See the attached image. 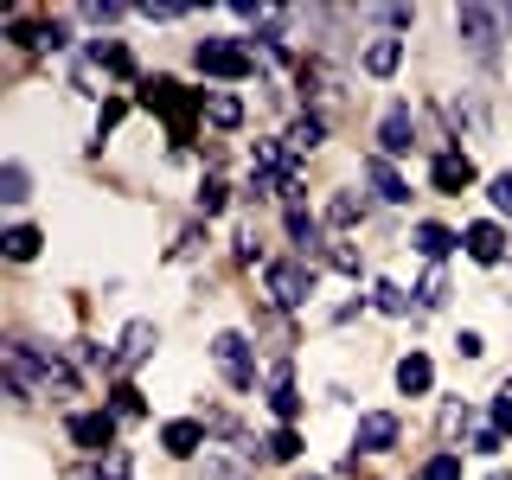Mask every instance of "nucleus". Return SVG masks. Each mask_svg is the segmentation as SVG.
<instances>
[{"instance_id":"obj_1","label":"nucleus","mask_w":512,"mask_h":480,"mask_svg":"<svg viewBox=\"0 0 512 480\" xmlns=\"http://www.w3.org/2000/svg\"><path fill=\"white\" fill-rule=\"evenodd\" d=\"M52 365H58V352L39 346V340H20V333L0 346V372H7V397H13V404H32V397H45V384H52Z\"/></svg>"},{"instance_id":"obj_2","label":"nucleus","mask_w":512,"mask_h":480,"mask_svg":"<svg viewBox=\"0 0 512 480\" xmlns=\"http://www.w3.org/2000/svg\"><path fill=\"white\" fill-rule=\"evenodd\" d=\"M141 109H154L173 135V154H186L192 116H205V90H186V84H173V77H148V84H141Z\"/></svg>"},{"instance_id":"obj_3","label":"nucleus","mask_w":512,"mask_h":480,"mask_svg":"<svg viewBox=\"0 0 512 480\" xmlns=\"http://www.w3.org/2000/svg\"><path fill=\"white\" fill-rule=\"evenodd\" d=\"M512 32V7H455V39L480 71H500V39Z\"/></svg>"},{"instance_id":"obj_4","label":"nucleus","mask_w":512,"mask_h":480,"mask_svg":"<svg viewBox=\"0 0 512 480\" xmlns=\"http://www.w3.org/2000/svg\"><path fill=\"white\" fill-rule=\"evenodd\" d=\"M192 64H199L205 77H218V84H244V77H256L250 39H199L192 45Z\"/></svg>"},{"instance_id":"obj_5","label":"nucleus","mask_w":512,"mask_h":480,"mask_svg":"<svg viewBox=\"0 0 512 480\" xmlns=\"http://www.w3.org/2000/svg\"><path fill=\"white\" fill-rule=\"evenodd\" d=\"M263 288H269V301L276 308H308L314 301V288H320V276H314V263H301V256H282V263H263Z\"/></svg>"},{"instance_id":"obj_6","label":"nucleus","mask_w":512,"mask_h":480,"mask_svg":"<svg viewBox=\"0 0 512 480\" xmlns=\"http://www.w3.org/2000/svg\"><path fill=\"white\" fill-rule=\"evenodd\" d=\"M212 365H218V378L231 384V391H256V346L244 340V333H218Z\"/></svg>"},{"instance_id":"obj_7","label":"nucleus","mask_w":512,"mask_h":480,"mask_svg":"<svg viewBox=\"0 0 512 480\" xmlns=\"http://www.w3.org/2000/svg\"><path fill=\"white\" fill-rule=\"evenodd\" d=\"M116 423H122L116 410H71V416H64V436L84 448V455L103 461L109 448H116Z\"/></svg>"},{"instance_id":"obj_8","label":"nucleus","mask_w":512,"mask_h":480,"mask_svg":"<svg viewBox=\"0 0 512 480\" xmlns=\"http://www.w3.org/2000/svg\"><path fill=\"white\" fill-rule=\"evenodd\" d=\"M7 39L20 52H71V26L64 20H26V13H7Z\"/></svg>"},{"instance_id":"obj_9","label":"nucleus","mask_w":512,"mask_h":480,"mask_svg":"<svg viewBox=\"0 0 512 480\" xmlns=\"http://www.w3.org/2000/svg\"><path fill=\"white\" fill-rule=\"evenodd\" d=\"M397 436H404V423H397L391 410H365L359 423H352V455H391Z\"/></svg>"},{"instance_id":"obj_10","label":"nucleus","mask_w":512,"mask_h":480,"mask_svg":"<svg viewBox=\"0 0 512 480\" xmlns=\"http://www.w3.org/2000/svg\"><path fill=\"white\" fill-rule=\"evenodd\" d=\"M282 231H288V244H295L301 263H314V256L327 250V231H320V218L308 205H282Z\"/></svg>"},{"instance_id":"obj_11","label":"nucleus","mask_w":512,"mask_h":480,"mask_svg":"<svg viewBox=\"0 0 512 480\" xmlns=\"http://www.w3.org/2000/svg\"><path fill=\"white\" fill-rule=\"evenodd\" d=\"M154 346H160V327H154V320H128L122 340H116V372L128 378L135 365H148V359H154Z\"/></svg>"},{"instance_id":"obj_12","label":"nucleus","mask_w":512,"mask_h":480,"mask_svg":"<svg viewBox=\"0 0 512 480\" xmlns=\"http://www.w3.org/2000/svg\"><path fill=\"white\" fill-rule=\"evenodd\" d=\"M410 148H416V116H410V103H391L378 116V154L397 160V154H410Z\"/></svg>"},{"instance_id":"obj_13","label":"nucleus","mask_w":512,"mask_h":480,"mask_svg":"<svg viewBox=\"0 0 512 480\" xmlns=\"http://www.w3.org/2000/svg\"><path fill=\"white\" fill-rule=\"evenodd\" d=\"M160 448H167L173 461H192L199 448H212V429H205V416H173V423L160 429Z\"/></svg>"},{"instance_id":"obj_14","label":"nucleus","mask_w":512,"mask_h":480,"mask_svg":"<svg viewBox=\"0 0 512 480\" xmlns=\"http://www.w3.org/2000/svg\"><path fill=\"white\" fill-rule=\"evenodd\" d=\"M506 244H512V237H506V224H493V218H480V224H468V231H461V250H468L480 269H493V263H500Z\"/></svg>"},{"instance_id":"obj_15","label":"nucleus","mask_w":512,"mask_h":480,"mask_svg":"<svg viewBox=\"0 0 512 480\" xmlns=\"http://www.w3.org/2000/svg\"><path fill=\"white\" fill-rule=\"evenodd\" d=\"M359 173L372 180V192H378L384 205H410V180L397 173V160H384V154H365V160H359Z\"/></svg>"},{"instance_id":"obj_16","label":"nucleus","mask_w":512,"mask_h":480,"mask_svg":"<svg viewBox=\"0 0 512 480\" xmlns=\"http://www.w3.org/2000/svg\"><path fill=\"white\" fill-rule=\"evenodd\" d=\"M429 186L436 192H468L474 186V160L461 148H436V160H429Z\"/></svg>"},{"instance_id":"obj_17","label":"nucleus","mask_w":512,"mask_h":480,"mask_svg":"<svg viewBox=\"0 0 512 480\" xmlns=\"http://www.w3.org/2000/svg\"><path fill=\"white\" fill-rule=\"evenodd\" d=\"M269 410L282 416L288 429H295V416H301V391H295V365L276 359V372H269Z\"/></svg>"},{"instance_id":"obj_18","label":"nucleus","mask_w":512,"mask_h":480,"mask_svg":"<svg viewBox=\"0 0 512 480\" xmlns=\"http://www.w3.org/2000/svg\"><path fill=\"white\" fill-rule=\"evenodd\" d=\"M288 154H295V160H308L314 148H320V141H327V116H320V109H301V116L295 122H288Z\"/></svg>"},{"instance_id":"obj_19","label":"nucleus","mask_w":512,"mask_h":480,"mask_svg":"<svg viewBox=\"0 0 512 480\" xmlns=\"http://www.w3.org/2000/svg\"><path fill=\"white\" fill-rule=\"evenodd\" d=\"M410 250L423 256V263H442L448 250H461V231H448V224H416V231H410Z\"/></svg>"},{"instance_id":"obj_20","label":"nucleus","mask_w":512,"mask_h":480,"mask_svg":"<svg viewBox=\"0 0 512 480\" xmlns=\"http://www.w3.org/2000/svg\"><path fill=\"white\" fill-rule=\"evenodd\" d=\"M84 64H96V71H109V77H135V58H128L122 39H90L84 45Z\"/></svg>"},{"instance_id":"obj_21","label":"nucleus","mask_w":512,"mask_h":480,"mask_svg":"<svg viewBox=\"0 0 512 480\" xmlns=\"http://www.w3.org/2000/svg\"><path fill=\"white\" fill-rule=\"evenodd\" d=\"M397 391H404V397H429V391H436V365H429L423 352H404V359H397Z\"/></svg>"},{"instance_id":"obj_22","label":"nucleus","mask_w":512,"mask_h":480,"mask_svg":"<svg viewBox=\"0 0 512 480\" xmlns=\"http://www.w3.org/2000/svg\"><path fill=\"white\" fill-rule=\"evenodd\" d=\"M359 64H365V77H397V64H404V39H372Z\"/></svg>"},{"instance_id":"obj_23","label":"nucleus","mask_w":512,"mask_h":480,"mask_svg":"<svg viewBox=\"0 0 512 480\" xmlns=\"http://www.w3.org/2000/svg\"><path fill=\"white\" fill-rule=\"evenodd\" d=\"M39 224H13V231H0V256H7V263H32V256H39Z\"/></svg>"},{"instance_id":"obj_24","label":"nucleus","mask_w":512,"mask_h":480,"mask_svg":"<svg viewBox=\"0 0 512 480\" xmlns=\"http://www.w3.org/2000/svg\"><path fill=\"white\" fill-rule=\"evenodd\" d=\"M205 122H212V128H224V135H231V128H244V96H231V90H212V96H205Z\"/></svg>"},{"instance_id":"obj_25","label":"nucleus","mask_w":512,"mask_h":480,"mask_svg":"<svg viewBox=\"0 0 512 480\" xmlns=\"http://www.w3.org/2000/svg\"><path fill=\"white\" fill-rule=\"evenodd\" d=\"M365 218H372V205H365L359 192H333V199H327V224H333V231H352V224H365Z\"/></svg>"},{"instance_id":"obj_26","label":"nucleus","mask_w":512,"mask_h":480,"mask_svg":"<svg viewBox=\"0 0 512 480\" xmlns=\"http://www.w3.org/2000/svg\"><path fill=\"white\" fill-rule=\"evenodd\" d=\"M26 199H32V173L20 160H7V167H0V205H26Z\"/></svg>"},{"instance_id":"obj_27","label":"nucleus","mask_w":512,"mask_h":480,"mask_svg":"<svg viewBox=\"0 0 512 480\" xmlns=\"http://www.w3.org/2000/svg\"><path fill=\"white\" fill-rule=\"evenodd\" d=\"M224 205H231V186H224L218 173H205V180H199V218H218Z\"/></svg>"},{"instance_id":"obj_28","label":"nucleus","mask_w":512,"mask_h":480,"mask_svg":"<svg viewBox=\"0 0 512 480\" xmlns=\"http://www.w3.org/2000/svg\"><path fill=\"white\" fill-rule=\"evenodd\" d=\"M128 474H135V455H128V448H109V455L96 461L84 480H128Z\"/></svg>"},{"instance_id":"obj_29","label":"nucleus","mask_w":512,"mask_h":480,"mask_svg":"<svg viewBox=\"0 0 512 480\" xmlns=\"http://www.w3.org/2000/svg\"><path fill=\"white\" fill-rule=\"evenodd\" d=\"M416 480H461V448H436V455L423 461V474Z\"/></svg>"},{"instance_id":"obj_30","label":"nucleus","mask_w":512,"mask_h":480,"mask_svg":"<svg viewBox=\"0 0 512 480\" xmlns=\"http://www.w3.org/2000/svg\"><path fill=\"white\" fill-rule=\"evenodd\" d=\"M372 308H378V314H397V320H404V314L416 308V301H410L397 282H378V288H372Z\"/></svg>"},{"instance_id":"obj_31","label":"nucleus","mask_w":512,"mask_h":480,"mask_svg":"<svg viewBox=\"0 0 512 480\" xmlns=\"http://www.w3.org/2000/svg\"><path fill=\"white\" fill-rule=\"evenodd\" d=\"M109 410H116L122 416V423H135V416H148V404H141V391H135V384H116V391H109Z\"/></svg>"},{"instance_id":"obj_32","label":"nucleus","mask_w":512,"mask_h":480,"mask_svg":"<svg viewBox=\"0 0 512 480\" xmlns=\"http://www.w3.org/2000/svg\"><path fill=\"white\" fill-rule=\"evenodd\" d=\"M448 301V282H442V269H429L423 282H416V314H429V308H442Z\"/></svg>"},{"instance_id":"obj_33","label":"nucleus","mask_w":512,"mask_h":480,"mask_svg":"<svg viewBox=\"0 0 512 480\" xmlns=\"http://www.w3.org/2000/svg\"><path fill=\"white\" fill-rule=\"evenodd\" d=\"M295 455H301V436H295V429H288V423H282V429H276V436H269V442H263V461H295Z\"/></svg>"},{"instance_id":"obj_34","label":"nucleus","mask_w":512,"mask_h":480,"mask_svg":"<svg viewBox=\"0 0 512 480\" xmlns=\"http://www.w3.org/2000/svg\"><path fill=\"white\" fill-rule=\"evenodd\" d=\"M77 13H84L90 26H116V20H122L128 7H122V0H84V7H77Z\"/></svg>"},{"instance_id":"obj_35","label":"nucleus","mask_w":512,"mask_h":480,"mask_svg":"<svg viewBox=\"0 0 512 480\" xmlns=\"http://www.w3.org/2000/svg\"><path fill=\"white\" fill-rule=\"evenodd\" d=\"M365 20H378V26H391V32H410L416 26V7H372Z\"/></svg>"},{"instance_id":"obj_36","label":"nucleus","mask_w":512,"mask_h":480,"mask_svg":"<svg viewBox=\"0 0 512 480\" xmlns=\"http://www.w3.org/2000/svg\"><path fill=\"white\" fill-rule=\"evenodd\" d=\"M468 423H474V410H468V404H442V436H448V442H455Z\"/></svg>"},{"instance_id":"obj_37","label":"nucleus","mask_w":512,"mask_h":480,"mask_svg":"<svg viewBox=\"0 0 512 480\" xmlns=\"http://www.w3.org/2000/svg\"><path fill=\"white\" fill-rule=\"evenodd\" d=\"M186 13L192 7H180V0H148V7H141V20H160V26H167V20H186Z\"/></svg>"},{"instance_id":"obj_38","label":"nucleus","mask_w":512,"mask_h":480,"mask_svg":"<svg viewBox=\"0 0 512 480\" xmlns=\"http://www.w3.org/2000/svg\"><path fill=\"white\" fill-rule=\"evenodd\" d=\"M493 429L512 436V384H500V397H493Z\"/></svg>"},{"instance_id":"obj_39","label":"nucleus","mask_w":512,"mask_h":480,"mask_svg":"<svg viewBox=\"0 0 512 480\" xmlns=\"http://www.w3.org/2000/svg\"><path fill=\"white\" fill-rule=\"evenodd\" d=\"M487 199L500 205V212H512V167H506V173H493V180H487Z\"/></svg>"},{"instance_id":"obj_40","label":"nucleus","mask_w":512,"mask_h":480,"mask_svg":"<svg viewBox=\"0 0 512 480\" xmlns=\"http://www.w3.org/2000/svg\"><path fill=\"white\" fill-rule=\"evenodd\" d=\"M128 116V103H103V109H96V141H103V135H116V122Z\"/></svg>"},{"instance_id":"obj_41","label":"nucleus","mask_w":512,"mask_h":480,"mask_svg":"<svg viewBox=\"0 0 512 480\" xmlns=\"http://www.w3.org/2000/svg\"><path fill=\"white\" fill-rule=\"evenodd\" d=\"M327 263L340 269V276H359V250H346V244H333V250H327Z\"/></svg>"},{"instance_id":"obj_42","label":"nucleus","mask_w":512,"mask_h":480,"mask_svg":"<svg viewBox=\"0 0 512 480\" xmlns=\"http://www.w3.org/2000/svg\"><path fill=\"white\" fill-rule=\"evenodd\" d=\"M256 256H263V244H256V224H244V231H237V263H256Z\"/></svg>"},{"instance_id":"obj_43","label":"nucleus","mask_w":512,"mask_h":480,"mask_svg":"<svg viewBox=\"0 0 512 480\" xmlns=\"http://www.w3.org/2000/svg\"><path fill=\"white\" fill-rule=\"evenodd\" d=\"M455 352H461V359H480V352H487V340H480L474 327H461V333H455Z\"/></svg>"},{"instance_id":"obj_44","label":"nucleus","mask_w":512,"mask_h":480,"mask_svg":"<svg viewBox=\"0 0 512 480\" xmlns=\"http://www.w3.org/2000/svg\"><path fill=\"white\" fill-rule=\"evenodd\" d=\"M500 448H506V436H500V429H480V436H474V455H500Z\"/></svg>"},{"instance_id":"obj_45","label":"nucleus","mask_w":512,"mask_h":480,"mask_svg":"<svg viewBox=\"0 0 512 480\" xmlns=\"http://www.w3.org/2000/svg\"><path fill=\"white\" fill-rule=\"evenodd\" d=\"M199 244H205V224H186V231H180V244H173V256H192Z\"/></svg>"},{"instance_id":"obj_46","label":"nucleus","mask_w":512,"mask_h":480,"mask_svg":"<svg viewBox=\"0 0 512 480\" xmlns=\"http://www.w3.org/2000/svg\"><path fill=\"white\" fill-rule=\"evenodd\" d=\"M301 480H320V474H301Z\"/></svg>"},{"instance_id":"obj_47","label":"nucleus","mask_w":512,"mask_h":480,"mask_svg":"<svg viewBox=\"0 0 512 480\" xmlns=\"http://www.w3.org/2000/svg\"><path fill=\"white\" fill-rule=\"evenodd\" d=\"M493 480H512V474H493Z\"/></svg>"}]
</instances>
